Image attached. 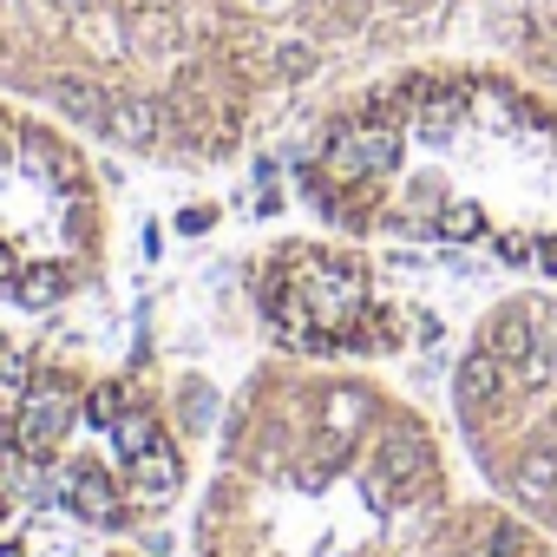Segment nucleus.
Instances as JSON below:
<instances>
[{"mask_svg": "<svg viewBox=\"0 0 557 557\" xmlns=\"http://www.w3.org/2000/svg\"><path fill=\"white\" fill-rule=\"evenodd\" d=\"M66 289H73V275H66L60 262H34V269L21 275L14 302H21V309H60V302H66Z\"/></svg>", "mask_w": 557, "mask_h": 557, "instance_id": "obj_9", "label": "nucleus"}, {"mask_svg": "<svg viewBox=\"0 0 557 557\" xmlns=\"http://www.w3.org/2000/svg\"><path fill=\"white\" fill-rule=\"evenodd\" d=\"M433 236L440 243H472V236H485V210L479 203H446L440 223H433Z\"/></svg>", "mask_w": 557, "mask_h": 557, "instance_id": "obj_14", "label": "nucleus"}, {"mask_svg": "<svg viewBox=\"0 0 557 557\" xmlns=\"http://www.w3.org/2000/svg\"><path fill=\"white\" fill-rule=\"evenodd\" d=\"M492 557H531V537H524V524H492Z\"/></svg>", "mask_w": 557, "mask_h": 557, "instance_id": "obj_17", "label": "nucleus"}, {"mask_svg": "<svg viewBox=\"0 0 557 557\" xmlns=\"http://www.w3.org/2000/svg\"><path fill=\"white\" fill-rule=\"evenodd\" d=\"M125 472H132V485H138L145 498H171V492L184 485V459L171 453V440H158L151 453H138V459H132Z\"/></svg>", "mask_w": 557, "mask_h": 557, "instance_id": "obj_7", "label": "nucleus"}, {"mask_svg": "<svg viewBox=\"0 0 557 557\" xmlns=\"http://www.w3.org/2000/svg\"><path fill=\"white\" fill-rule=\"evenodd\" d=\"M361 420H368V400H361V394H335V400H329V433H335V440L355 433Z\"/></svg>", "mask_w": 557, "mask_h": 557, "instance_id": "obj_16", "label": "nucleus"}, {"mask_svg": "<svg viewBox=\"0 0 557 557\" xmlns=\"http://www.w3.org/2000/svg\"><path fill=\"white\" fill-rule=\"evenodd\" d=\"M184 420H190V426L210 420V387H184Z\"/></svg>", "mask_w": 557, "mask_h": 557, "instance_id": "obj_19", "label": "nucleus"}, {"mask_svg": "<svg viewBox=\"0 0 557 557\" xmlns=\"http://www.w3.org/2000/svg\"><path fill=\"white\" fill-rule=\"evenodd\" d=\"M0 60L60 79H106L112 92H158L171 138L230 112L223 79L243 66L216 0H0Z\"/></svg>", "mask_w": 557, "mask_h": 557, "instance_id": "obj_1", "label": "nucleus"}, {"mask_svg": "<svg viewBox=\"0 0 557 557\" xmlns=\"http://www.w3.org/2000/svg\"><path fill=\"white\" fill-rule=\"evenodd\" d=\"M79 420V407L73 400H60V394H47V387H34L21 407H14V453H27L34 466H47L53 459V446L66 440V426Z\"/></svg>", "mask_w": 557, "mask_h": 557, "instance_id": "obj_2", "label": "nucleus"}, {"mask_svg": "<svg viewBox=\"0 0 557 557\" xmlns=\"http://www.w3.org/2000/svg\"><path fill=\"white\" fill-rule=\"evenodd\" d=\"M14 289H21V269H14L8 249H0V296H14Z\"/></svg>", "mask_w": 557, "mask_h": 557, "instance_id": "obj_21", "label": "nucleus"}, {"mask_svg": "<svg viewBox=\"0 0 557 557\" xmlns=\"http://www.w3.org/2000/svg\"><path fill=\"white\" fill-rule=\"evenodd\" d=\"M0 557H27V550H21V544H0Z\"/></svg>", "mask_w": 557, "mask_h": 557, "instance_id": "obj_23", "label": "nucleus"}, {"mask_svg": "<svg viewBox=\"0 0 557 557\" xmlns=\"http://www.w3.org/2000/svg\"><path fill=\"white\" fill-rule=\"evenodd\" d=\"M0 524H8V498H0Z\"/></svg>", "mask_w": 557, "mask_h": 557, "instance_id": "obj_24", "label": "nucleus"}, {"mask_svg": "<svg viewBox=\"0 0 557 557\" xmlns=\"http://www.w3.org/2000/svg\"><path fill=\"white\" fill-rule=\"evenodd\" d=\"M66 505H73L79 518H92V524H119V518H125V511H119V485H112L99 466H79V472H73Z\"/></svg>", "mask_w": 557, "mask_h": 557, "instance_id": "obj_6", "label": "nucleus"}, {"mask_svg": "<svg viewBox=\"0 0 557 557\" xmlns=\"http://www.w3.org/2000/svg\"><path fill=\"white\" fill-rule=\"evenodd\" d=\"M479 348H485V355H498L505 368H524V361H531V355H537L544 342H537V329H531V315H518V309H505V315H498V322L485 329V342H479Z\"/></svg>", "mask_w": 557, "mask_h": 557, "instance_id": "obj_5", "label": "nucleus"}, {"mask_svg": "<svg viewBox=\"0 0 557 557\" xmlns=\"http://www.w3.org/2000/svg\"><path fill=\"white\" fill-rule=\"evenodd\" d=\"M112 440H119V459L132 466V459H138V453H151L164 433H158V420H151L145 407H132V413H119V420H112Z\"/></svg>", "mask_w": 557, "mask_h": 557, "instance_id": "obj_11", "label": "nucleus"}, {"mask_svg": "<svg viewBox=\"0 0 557 557\" xmlns=\"http://www.w3.org/2000/svg\"><path fill=\"white\" fill-rule=\"evenodd\" d=\"M518 498H531V505L557 498V453H531V459L518 466Z\"/></svg>", "mask_w": 557, "mask_h": 557, "instance_id": "obj_13", "label": "nucleus"}, {"mask_svg": "<svg viewBox=\"0 0 557 557\" xmlns=\"http://www.w3.org/2000/svg\"><path fill=\"white\" fill-rule=\"evenodd\" d=\"M34 394V348H14V342H0V400L21 407Z\"/></svg>", "mask_w": 557, "mask_h": 557, "instance_id": "obj_10", "label": "nucleus"}, {"mask_svg": "<svg viewBox=\"0 0 557 557\" xmlns=\"http://www.w3.org/2000/svg\"><path fill=\"white\" fill-rule=\"evenodd\" d=\"M498 256L524 269V262H537V243H531V236H498Z\"/></svg>", "mask_w": 557, "mask_h": 557, "instance_id": "obj_18", "label": "nucleus"}, {"mask_svg": "<svg viewBox=\"0 0 557 557\" xmlns=\"http://www.w3.org/2000/svg\"><path fill=\"white\" fill-rule=\"evenodd\" d=\"M0 453H14V407L0 400Z\"/></svg>", "mask_w": 557, "mask_h": 557, "instance_id": "obj_22", "label": "nucleus"}, {"mask_svg": "<svg viewBox=\"0 0 557 557\" xmlns=\"http://www.w3.org/2000/svg\"><path fill=\"white\" fill-rule=\"evenodd\" d=\"M453 387H459V400H466V407H479V400H498V387H505V361L479 348V355H466V361H459Z\"/></svg>", "mask_w": 557, "mask_h": 557, "instance_id": "obj_8", "label": "nucleus"}, {"mask_svg": "<svg viewBox=\"0 0 557 557\" xmlns=\"http://www.w3.org/2000/svg\"><path fill=\"white\" fill-rule=\"evenodd\" d=\"M132 407H138V394H132L125 381H99V387L86 394V420H92V426H112V420L132 413Z\"/></svg>", "mask_w": 557, "mask_h": 557, "instance_id": "obj_12", "label": "nucleus"}, {"mask_svg": "<svg viewBox=\"0 0 557 557\" xmlns=\"http://www.w3.org/2000/svg\"><path fill=\"white\" fill-rule=\"evenodd\" d=\"M210 223H216V210H177V230H184V236H203Z\"/></svg>", "mask_w": 557, "mask_h": 557, "instance_id": "obj_20", "label": "nucleus"}, {"mask_svg": "<svg viewBox=\"0 0 557 557\" xmlns=\"http://www.w3.org/2000/svg\"><path fill=\"white\" fill-rule=\"evenodd\" d=\"M466 112H472V99H466V92L413 86V125H420V138H446V132H459V125H466Z\"/></svg>", "mask_w": 557, "mask_h": 557, "instance_id": "obj_4", "label": "nucleus"}, {"mask_svg": "<svg viewBox=\"0 0 557 557\" xmlns=\"http://www.w3.org/2000/svg\"><path fill=\"white\" fill-rule=\"evenodd\" d=\"M374 472H387V479H394V485L407 492V485H413V479L426 472V440H420V433H413L407 420H400V426H387V440L374 446Z\"/></svg>", "mask_w": 557, "mask_h": 557, "instance_id": "obj_3", "label": "nucleus"}, {"mask_svg": "<svg viewBox=\"0 0 557 557\" xmlns=\"http://www.w3.org/2000/svg\"><path fill=\"white\" fill-rule=\"evenodd\" d=\"M269 66H275V79H302L309 66H315V47H302V40H283L269 53Z\"/></svg>", "mask_w": 557, "mask_h": 557, "instance_id": "obj_15", "label": "nucleus"}]
</instances>
